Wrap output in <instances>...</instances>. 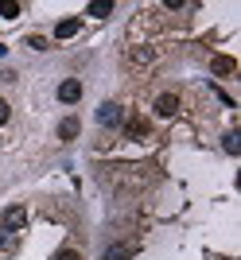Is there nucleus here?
<instances>
[{
	"mask_svg": "<svg viewBox=\"0 0 241 260\" xmlns=\"http://www.w3.org/2000/svg\"><path fill=\"white\" fill-rule=\"evenodd\" d=\"M23 225H27V210L23 206H8L4 210V217H0V229H4V233H20Z\"/></svg>",
	"mask_w": 241,
	"mask_h": 260,
	"instance_id": "nucleus-1",
	"label": "nucleus"
},
{
	"mask_svg": "<svg viewBox=\"0 0 241 260\" xmlns=\"http://www.w3.org/2000/svg\"><path fill=\"white\" fill-rule=\"evenodd\" d=\"M98 124L101 128H120V124H125V109L113 105V101H105V105L98 109Z\"/></svg>",
	"mask_w": 241,
	"mask_h": 260,
	"instance_id": "nucleus-2",
	"label": "nucleus"
},
{
	"mask_svg": "<svg viewBox=\"0 0 241 260\" xmlns=\"http://www.w3.org/2000/svg\"><path fill=\"white\" fill-rule=\"evenodd\" d=\"M58 101H63V105H74V101H82V82H78V78H66L63 86H58Z\"/></svg>",
	"mask_w": 241,
	"mask_h": 260,
	"instance_id": "nucleus-3",
	"label": "nucleus"
},
{
	"mask_svg": "<svg viewBox=\"0 0 241 260\" xmlns=\"http://www.w3.org/2000/svg\"><path fill=\"white\" fill-rule=\"evenodd\" d=\"M233 70H237V58H230V54H214V58H210V74L226 78V74H233Z\"/></svg>",
	"mask_w": 241,
	"mask_h": 260,
	"instance_id": "nucleus-4",
	"label": "nucleus"
},
{
	"mask_svg": "<svg viewBox=\"0 0 241 260\" xmlns=\"http://www.w3.org/2000/svg\"><path fill=\"white\" fill-rule=\"evenodd\" d=\"M156 113H160V117H175L179 113V98L175 93H160V98H156Z\"/></svg>",
	"mask_w": 241,
	"mask_h": 260,
	"instance_id": "nucleus-5",
	"label": "nucleus"
},
{
	"mask_svg": "<svg viewBox=\"0 0 241 260\" xmlns=\"http://www.w3.org/2000/svg\"><path fill=\"white\" fill-rule=\"evenodd\" d=\"M78 132H82V120H78V117H66L63 124H58V140L70 144V140H78Z\"/></svg>",
	"mask_w": 241,
	"mask_h": 260,
	"instance_id": "nucleus-6",
	"label": "nucleus"
},
{
	"mask_svg": "<svg viewBox=\"0 0 241 260\" xmlns=\"http://www.w3.org/2000/svg\"><path fill=\"white\" fill-rule=\"evenodd\" d=\"M140 136H148V120H144V117H132L129 124H125V140H140Z\"/></svg>",
	"mask_w": 241,
	"mask_h": 260,
	"instance_id": "nucleus-7",
	"label": "nucleus"
},
{
	"mask_svg": "<svg viewBox=\"0 0 241 260\" xmlns=\"http://www.w3.org/2000/svg\"><path fill=\"white\" fill-rule=\"evenodd\" d=\"M78 27H82V20H78V16H70V20L55 23V39H70V35H78Z\"/></svg>",
	"mask_w": 241,
	"mask_h": 260,
	"instance_id": "nucleus-8",
	"label": "nucleus"
},
{
	"mask_svg": "<svg viewBox=\"0 0 241 260\" xmlns=\"http://www.w3.org/2000/svg\"><path fill=\"white\" fill-rule=\"evenodd\" d=\"M129 256H136V245H113V249H105L101 260H129Z\"/></svg>",
	"mask_w": 241,
	"mask_h": 260,
	"instance_id": "nucleus-9",
	"label": "nucleus"
},
{
	"mask_svg": "<svg viewBox=\"0 0 241 260\" xmlns=\"http://www.w3.org/2000/svg\"><path fill=\"white\" fill-rule=\"evenodd\" d=\"M86 16H94V20H105V16H113V4H109V0H94V4L86 8Z\"/></svg>",
	"mask_w": 241,
	"mask_h": 260,
	"instance_id": "nucleus-10",
	"label": "nucleus"
},
{
	"mask_svg": "<svg viewBox=\"0 0 241 260\" xmlns=\"http://www.w3.org/2000/svg\"><path fill=\"white\" fill-rule=\"evenodd\" d=\"M23 12V4H16V0H0V20H16Z\"/></svg>",
	"mask_w": 241,
	"mask_h": 260,
	"instance_id": "nucleus-11",
	"label": "nucleus"
},
{
	"mask_svg": "<svg viewBox=\"0 0 241 260\" xmlns=\"http://www.w3.org/2000/svg\"><path fill=\"white\" fill-rule=\"evenodd\" d=\"M222 148H226L230 155H237L241 152V132H226V136H222Z\"/></svg>",
	"mask_w": 241,
	"mask_h": 260,
	"instance_id": "nucleus-12",
	"label": "nucleus"
},
{
	"mask_svg": "<svg viewBox=\"0 0 241 260\" xmlns=\"http://www.w3.org/2000/svg\"><path fill=\"white\" fill-rule=\"evenodd\" d=\"M16 245H20V233H4L0 229V252H16Z\"/></svg>",
	"mask_w": 241,
	"mask_h": 260,
	"instance_id": "nucleus-13",
	"label": "nucleus"
},
{
	"mask_svg": "<svg viewBox=\"0 0 241 260\" xmlns=\"http://www.w3.org/2000/svg\"><path fill=\"white\" fill-rule=\"evenodd\" d=\"M55 260H82V252H78V249H58Z\"/></svg>",
	"mask_w": 241,
	"mask_h": 260,
	"instance_id": "nucleus-14",
	"label": "nucleus"
},
{
	"mask_svg": "<svg viewBox=\"0 0 241 260\" xmlns=\"http://www.w3.org/2000/svg\"><path fill=\"white\" fill-rule=\"evenodd\" d=\"M27 47H32V51H47V39L43 35H27Z\"/></svg>",
	"mask_w": 241,
	"mask_h": 260,
	"instance_id": "nucleus-15",
	"label": "nucleus"
},
{
	"mask_svg": "<svg viewBox=\"0 0 241 260\" xmlns=\"http://www.w3.org/2000/svg\"><path fill=\"white\" fill-rule=\"evenodd\" d=\"M12 117V109H8V101H0V124H4V120Z\"/></svg>",
	"mask_w": 241,
	"mask_h": 260,
	"instance_id": "nucleus-16",
	"label": "nucleus"
},
{
	"mask_svg": "<svg viewBox=\"0 0 241 260\" xmlns=\"http://www.w3.org/2000/svg\"><path fill=\"white\" fill-rule=\"evenodd\" d=\"M4 54H8V47H4V43H0V58H4Z\"/></svg>",
	"mask_w": 241,
	"mask_h": 260,
	"instance_id": "nucleus-17",
	"label": "nucleus"
}]
</instances>
